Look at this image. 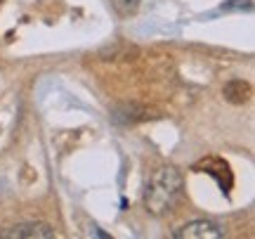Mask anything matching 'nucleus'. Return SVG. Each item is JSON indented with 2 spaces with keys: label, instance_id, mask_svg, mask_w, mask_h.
<instances>
[{
  "label": "nucleus",
  "instance_id": "obj_6",
  "mask_svg": "<svg viewBox=\"0 0 255 239\" xmlns=\"http://www.w3.org/2000/svg\"><path fill=\"white\" fill-rule=\"evenodd\" d=\"M146 119H151L149 111L137 107V104H123V107L114 111V121H119V123H137V121H146Z\"/></svg>",
  "mask_w": 255,
  "mask_h": 239
},
{
  "label": "nucleus",
  "instance_id": "obj_2",
  "mask_svg": "<svg viewBox=\"0 0 255 239\" xmlns=\"http://www.w3.org/2000/svg\"><path fill=\"white\" fill-rule=\"evenodd\" d=\"M194 171H203L206 175L215 178L222 192H229V190H232L234 178H232V168H229V164L225 161V159H220V157H206V159H201L199 164H194Z\"/></svg>",
  "mask_w": 255,
  "mask_h": 239
},
{
  "label": "nucleus",
  "instance_id": "obj_4",
  "mask_svg": "<svg viewBox=\"0 0 255 239\" xmlns=\"http://www.w3.org/2000/svg\"><path fill=\"white\" fill-rule=\"evenodd\" d=\"M175 239H220L222 232L218 230V225H213L210 221H194L189 225H184L173 235Z\"/></svg>",
  "mask_w": 255,
  "mask_h": 239
},
{
  "label": "nucleus",
  "instance_id": "obj_7",
  "mask_svg": "<svg viewBox=\"0 0 255 239\" xmlns=\"http://www.w3.org/2000/svg\"><path fill=\"white\" fill-rule=\"evenodd\" d=\"M114 5H116L123 14H130V12H135V9H137L139 0H114Z\"/></svg>",
  "mask_w": 255,
  "mask_h": 239
},
{
  "label": "nucleus",
  "instance_id": "obj_5",
  "mask_svg": "<svg viewBox=\"0 0 255 239\" xmlns=\"http://www.w3.org/2000/svg\"><path fill=\"white\" fill-rule=\"evenodd\" d=\"M225 100L232 102V104H244V102L251 100V85L246 81H241V78H234V81H229L225 85Z\"/></svg>",
  "mask_w": 255,
  "mask_h": 239
},
{
  "label": "nucleus",
  "instance_id": "obj_8",
  "mask_svg": "<svg viewBox=\"0 0 255 239\" xmlns=\"http://www.w3.org/2000/svg\"><path fill=\"white\" fill-rule=\"evenodd\" d=\"M253 5H251V0H232V2H227V5H222V9H251Z\"/></svg>",
  "mask_w": 255,
  "mask_h": 239
},
{
  "label": "nucleus",
  "instance_id": "obj_3",
  "mask_svg": "<svg viewBox=\"0 0 255 239\" xmlns=\"http://www.w3.org/2000/svg\"><path fill=\"white\" fill-rule=\"evenodd\" d=\"M55 230L45 223H21L0 232V239H52Z\"/></svg>",
  "mask_w": 255,
  "mask_h": 239
},
{
  "label": "nucleus",
  "instance_id": "obj_1",
  "mask_svg": "<svg viewBox=\"0 0 255 239\" xmlns=\"http://www.w3.org/2000/svg\"><path fill=\"white\" fill-rule=\"evenodd\" d=\"M182 173L173 166L154 171L144 190V209L151 216H165L182 197Z\"/></svg>",
  "mask_w": 255,
  "mask_h": 239
}]
</instances>
